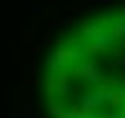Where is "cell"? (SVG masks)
I'll use <instances>...</instances> for the list:
<instances>
[{
  "label": "cell",
  "instance_id": "1",
  "mask_svg": "<svg viewBox=\"0 0 125 118\" xmlns=\"http://www.w3.org/2000/svg\"><path fill=\"white\" fill-rule=\"evenodd\" d=\"M58 45L70 48L73 58L38 78L45 88V113L50 118H125V35L110 33L108 18H88Z\"/></svg>",
  "mask_w": 125,
  "mask_h": 118
}]
</instances>
